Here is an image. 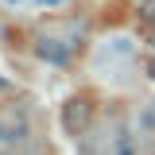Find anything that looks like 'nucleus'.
<instances>
[{
  "instance_id": "nucleus-1",
  "label": "nucleus",
  "mask_w": 155,
  "mask_h": 155,
  "mask_svg": "<svg viewBox=\"0 0 155 155\" xmlns=\"http://www.w3.org/2000/svg\"><path fill=\"white\" fill-rule=\"evenodd\" d=\"M89 124H93V101L89 97H70L62 105V128H66V136H81Z\"/></svg>"
},
{
  "instance_id": "nucleus-2",
  "label": "nucleus",
  "mask_w": 155,
  "mask_h": 155,
  "mask_svg": "<svg viewBox=\"0 0 155 155\" xmlns=\"http://www.w3.org/2000/svg\"><path fill=\"white\" fill-rule=\"evenodd\" d=\"M35 54L47 58V62H66V47H58L54 39H39V43H35Z\"/></svg>"
},
{
  "instance_id": "nucleus-3",
  "label": "nucleus",
  "mask_w": 155,
  "mask_h": 155,
  "mask_svg": "<svg viewBox=\"0 0 155 155\" xmlns=\"http://www.w3.org/2000/svg\"><path fill=\"white\" fill-rule=\"evenodd\" d=\"M109 155H136V143H132V136H128V132H120V136L113 140Z\"/></svg>"
},
{
  "instance_id": "nucleus-4",
  "label": "nucleus",
  "mask_w": 155,
  "mask_h": 155,
  "mask_svg": "<svg viewBox=\"0 0 155 155\" xmlns=\"http://www.w3.org/2000/svg\"><path fill=\"white\" fill-rule=\"evenodd\" d=\"M140 16L147 23H155V0H140Z\"/></svg>"
},
{
  "instance_id": "nucleus-5",
  "label": "nucleus",
  "mask_w": 155,
  "mask_h": 155,
  "mask_svg": "<svg viewBox=\"0 0 155 155\" xmlns=\"http://www.w3.org/2000/svg\"><path fill=\"white\" fill-rule=\"evenodd\" d=\"M35 4H51V8H58V4H66V0H35Z\"/></svg>"
},
{
  "instance_id": "nucleus-6",
  "label": "nucleus",
  "mask_w": 155,
  "mask_h": 155,
  "mask_svg": "<svg viewBox=\"0 0 155 155\" xmlns=\"http://www.w3.org/2000/svg\"><path fill=\"white\" fill-rule=\"evenodd\" d=\"M4 140H12V132H8V128L0 124V143H4Z\"/></svg>"
},
{
  "instance_id": "nucleus-7",
  "label": "nucleus",
  "mask_w": 155,
  "mask_h": 155,
  "mask_svg": "<svg viewBox=\"0 0 155 155\" xmlns=\"http://www.w3.org/2000/svg\"><path fill=\"white\" fill-rule=\"evenodd\" d=\"M147 78H155V58H147Z\"/></svg>"
},
{
  "instance_id": "nucleus-8",
  "label": "nucleus",
  "mask_w": 155,
  "mask_h": 155,
  "mask_svg": "<svg viewBox=\"0 0 155 155\" xmlns=\"http://www.w3.org/2000/svg\"><path fill=\"white\" fill-rule=\"evenodd\" d=\"M147 43H151V47H155V23H151V31H147Z\"/></svg>"
},
{
  "instance_id": "nucleus-9",
  "label": "nucleus",
  "mask_w": 155,
  "mask_h": 155,
  "mask_svg": "<svg viewBox=\"0 0 155 155\" xmlns=\"http://www.w3.org/2000/svg\"><path fill=\"white\" fill-rule=\"evenodd\" d=\"M8 4H16V0H8Z\"/></svg>"
}]
</instances>
